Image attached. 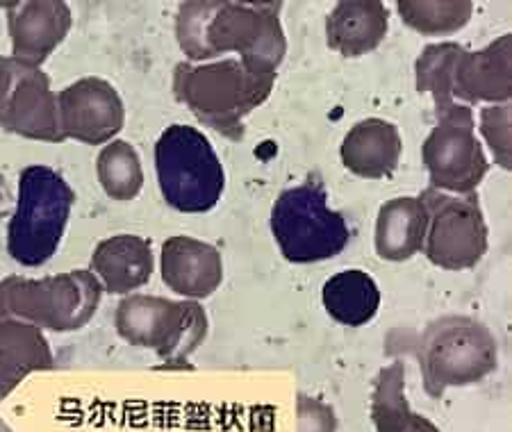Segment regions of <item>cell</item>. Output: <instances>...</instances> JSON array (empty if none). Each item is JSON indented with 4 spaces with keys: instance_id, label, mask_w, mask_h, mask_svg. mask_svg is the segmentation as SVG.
Wrapping results in <instances>:
<instances>
[{
    "instance_id": "19",
    "label": "cell",
    "mask_w": 512,
    "mask_h": 432,
    "mask_svg": "<svg viewBox=\"0 0 512 432\" xmlns=\"http://www.w3.org/2000/svg\"><path fill=\"white\" fill-rule=\"evenodd\" d=\"M428 212L421 198L403 196L387 201L376 216V253L387 262H406L424 251Z\"/></svg>"
},
{
    "instance_id": "20",
    "label": "cell",
    "mask_w": 512,
    "mask_h": 432,
    "mask_svg": "<svg viewBox=\"0 0 512 432\" xmlns=\"http://www.w3.org/2000/svg\"><path fill=\"white\" fill-rule=\"evenodd\" d=\"M55 369V357L41 328L19 319H0V398L32 371Z\"/></svg>"
},
{
    "instance_id": "25",
    "label": "cell",
    "mask_w": 512,
    "mask_h": 432,
    "mask_svg": "<svg viewBox=\"0 0 512 432\" xmlns=\"http://www.w3.org/2000/svg\"><path fill=\"white\" fill-rule=\"evenodd\" d=\"M462 51L460 44H431L424 48V53L417 57L415 64V80L417 91L421 94H431L435 101L437 114L451 110L456 101L451 98V76L453 64Z\"/></svg>"
},
{
    "instance_id": "5",
    "label": "cell",
    "mask_w": 512,
    "mask_h": 432,
    "mask_svg": "<svg viewBox=\"0 0 512 432\" xmlns=\"http://www.w3.org/2000/svg\"><path fill=\"white\" fill-rule=\"evenodd\" d=\"M158 185L173 210L210 212L226 189V171L210 139L192 126H169L155 144Z\"/></svg>"
},
{
    "instance_id": "7",
    "label": "cell",
    "mask_w": 512,
    "mask_h": 432,
    "mask_svg": "<svg viewBox=\"0 0 512 432\" xmlns=\"http://www.w3.org/2000/svg\"><path fill=\"white\" fill-rule=\"evenodd\" d=\"M271 232L280 253L292 264L333 260L349 246L351 230L342 212L328 207L319 180L285 189L271 210Z\"/></svg>"
},
{
    "instance_id": "4",
    "label": "cell",
    "mask_w": 512,
    "mask_h": 432,
    "mask_svg": "<svg viewBox=\"0 0 512 432\" xmlns=\"http://www.w3.org/2000/svg\"><path fill=\"white\" fill-rule=\"evenodd\" d=\"M101 298V280L87 269L39 280L10 276L0 282V319H19L53 332H73L94 319Z\"/></svg>"
},
{
    "instance_id": "23",
    "label": "cell",
    "mask_w": 512,
    "mask_h": 432,
    "mask_svg": "<svg viewBox=\"0 0 512 432\" xmlns=\"http://www.w3.org/2000/svg\"><path fill=\"white\" fill-rule=\"evenodd\" d=\"M396 10L419 35L437 37L465 28L474 14V5L469 0H399Z\"/></svg>"
},
{
    "instance_id": "29",
    "label": "cell",
    "mask_w": 512,
    "mask_h": 432,
    "mask_svg": "<svg viewBox=\"0 0 512 432\" xmlns=\"http://www.w3.org/2000/svg\"><path fill=\"white\" fill-rule=\"evenodd\" d=\"M14 205L16 203H14L10 182H7V178L0 173V221H3L7 214L14 212Z\"/></svg>"
},
{
    "instance_id": "24",
    "label": "cell",
    "mask_w": 512,
    "mask_h": 432,
    "mask_svg": "<svg viewBox=\"0 0 512 432\" xmlns=\"http://www.w3.org/2000/svg\"><path fill=\"white\" fill-rule=\"evenodd\" d=\"M98 180L114 201H132L144 187L142 160L128 141H110L96 162Z\"/></svg>"
},
{
    "instance_id": "11",
    "label": "cell",
    "mask_w": 512,
    "mask_h": 432,
    "mask_svg": "<svg viewBox=\"0 0 512 432\" xmlns=\"http://www.w3.org/2000/svg\"><path fill=\"white\" fill-rule=\"evenodd\" d=\"M57 110L66 139L87 146L112 141L126 123V107L110 82L103 78H82L57 94Z\"/></svg>"
},
{
    "instance_id": "27",
    "label": "cell",
    "mask_w": 512,
    "mask_h": 432,
    "mask_svg": "<svg viewBox=\"0 0 512 432\" xmlns=\"http://www.w3.org/2000/svg\"><path fill=\"white\" fill-rule=\"evenodd\" d=\"M299 414H301V432H335V414L328 405L315 401V398L301 396L299 398Z\"/></svg>"
},
{
    "instance_id": "8",
    "label": "cell",
    "mask_w": 512,
    "mask_h": 432,
    "mask_svg": "<svg viewBox=\"0 0 512 432\" xmlns=\"http://www.w3.org/2000/svg\"><path fill=\"white\" fill-rule=\"evenodd\" d=\"M117 332L130 346L151 348L160 360L183 362L208 335V314L194 301L126 296L114 314Z\"/></svg>"
},
{
    "instance_id": "9",
    "label": "cell",
    "mask_w": 512,
    "mask_h": 432,
    "mask_svg": "<svg viewBox=\"0 0 512 432\" xmlns=\"http://www.w3.org/2000/svg\"><path fill=\"white\" fill-rule=\"evenodd\" d=\"M419 198L428 212V260L447 271L474 269L487 253V223L476 194L449 196L428 187Z\"/></svg>"
},
{
    "instance_id": "2",
    "label": "cell",
    "mask_w": 512,
    "mask_h": 432,
    "mask_svg": "<svg viewBox=\"0 0 512 432\" xmlns=\"http://www.w3.org/2000/svg\"><path fill=\"white\" fill-rule=\"evenodd\" d=\"M274 85L276 73H255L239 60L180 62L173 71V96L203 126L235 144L246 135L244 119L267 101Z\"/></svg>"
},
{
    "instance_id": "22",
    "label": "cell",
    "mask_w": 512,
    "mask_h": 432,
    "mask_svg": "<svg viewBox=\"0 0 512 432\" xmlns=\"http://www.w3.org/2000/svg\"><path fill=\"white\" fill-rule=\"evenodd\" d=\"M321 301L326 312L337 323L349 328H360L378 314L381 307V289L369 273L349 269L335 273L321 289Z\"/></svg>"
},
{
    "instance_id": "14",
    "label": "cell",
    "mask_w": 512,
    "mask_h": 432,
    "mask_svg": "<svg viewBox=\"0 0 512 432\" xmlns=\"http://www.w3.org/2000/svg\"><path fill=\"white\" fill-rule=\"evenodd\" d=\"M451 98L460 105H506L512 98V35L494 39L483 51L462 48L451 76Z\"/></svg>"
},
{
    "instance_id": "12",
    "label": "cell",
    "mask_w": 512,
    "mask_h": 432,
    "mask_svg": "<svg viewBox=\"0 0 512 432\" xmlns=\"http://www.w3.org/2000/svg\"><path fill=\"white\" fill-rule=\"evenodd\" d=\"M73 16L62 0L14 3L7 12L12 62L21 69H39L69 35Z\"/></svg>"
},
{
    "instance_id": "21",
    "label": "cell",
    "mask_w": 512,
    "mask_h": 432,
    "mask_svg": "<svg viewBox=\"0 0 512 432\" xmlns=\"http://www.w3.org/2000/svg\"><path fill=\"white\" fill-rule=\"evenodd\" d=\"M371 421H374L376 432H440L433 421L421 417L410 407L403 362H392L374 378Z\"/></svg>"
},
{
    "instance_id": "18",
    "label": "cell",
    "mask_w": 512,
    "mask_h": 432,
    "mask_svg": "<svg viewBox=\"0 0 512 432\" xmlns=\"http://www.w3.org/2000/svg\"><path fill=\"white\" fill-rule=\"evenodd\" d=\"M155 257L151 242L135 235L103 239L92 255V273L101 280L105 292L128 296L144 287L153 276Z\"/></svg>"
},
{
    "instance_id": "1",
    "label": "cell",
    "mask_w": 512,
    "mask_h": 432,
    "mask_svg": "<svg viewBox=\"0 0 512 432\" xmlns=\"http://www.w3.org/2000/svg\"><path fill=\"white\" fill-rule=\"evenodd\" d=\"M280 7L283 3L189 0L178 7V44L192 62L237 53L251 71L276 73L287 53Z\"/></svg>"
},
{
    "instance_id": "15",
    "label": "cell",
    "mask_w": 512,
    "mask_h": 432,
    "mask_svg": "<svg viewBox=\"0 0 512 432\" xmlns=\"http://www.w3.org/2000/svg\"><path fill=\"white\" fill-rule=\"evenodd\" d=\"M162 280L173 294L208 298L224 282V260L212 244L194 237H171L162 246Z\"/></svg>"
},
{
    "instance_id": "26",
    "label": "cell",
    "mask_w": 512,
    "mask_h": 432,
    "mask_svg": "<svg viewBox=\"0 0 512 432\" xmlns=\"http://www.w3.org/2000/svg\"><path fill=\"white\" fill-rule=\"evenodd\" d=\"M483 137L494 155V162L503 169H512V139H510V105H490L481 112Z\"/></svg>"
},
{
    "instance_id": "13",
    "label": "cell",
    "mask_w": 512,
    "mask_h": 432,
    "mask_svg": "<svg viewBox=\"0 0 512 432\" xmlns=\"http://www.w3.org/2000/svg\"><path fill=\"white\" fill-rule=\"evenodd\" d=\"M0 128L14 135L62 144L66 139L51 78L41 69H16L14 87L0 112Z\"/></svg>"
},
{
    "instance_id": "10",
    "label": "cell",
    "mask_w": 512,
    "mask_h": 432,
    "mask_svg": "<svg viewBox=\"0 0 512 432\" xmlns=\"http://www.w3.org/2000/svg\"><path fill=\"white\" fill-rule=\"evenodd\" d=\"M440 123L426 137L421 155L431 176V187L449 194L467 196L490 171L481 141L474 132L472 107L456 103L451 110L437 114Z\"/></svg>"
},
{
    "instance_id": "28",
    "label": "cell",
    "mask_w": 512,
    "mask_h": 432,
    "mask_svg": "<svg viewBox=\"0 0 512 432\" xmlns=\"http://www.w3.org/2000/svg\"><path fill=\"white\" fill-rule=\"evenodd\" d=\"M16 69H19V66L12 62V57L0 55V112H3V105L7 101V96H10L12 87H14Z\"/></svg>"
},
{
    "instance_id": "6",
    "label": "cell",
    "mask_w": 512,
    "mask_h": 432,
    "mask_svg": "<svg viewBox=\"0 0 512 432\" xmlns=\"http://www.w3.org/2000/svg\"><path fill=\"white\" fill-rule=\"evenodd\" d=\"M419 364L428 396L440 398L449 387L481 382L497 369V337L472 317H442L421 335Z\"/></svg>"
},
{
    "instance_id": "3",
    "label": "cell",
    "mask_w": 512,
    "mask_h": 432,
    "mask_svg": "<svg viewBox=\"0 0 512 432\" xmlns=\"http://www.w3.org/2000/svg\"><path fill=\"white\" fill-rule=\"evenodd\" d=\"M76 203V191L51 166L32 164L21 171L7 251L23 267H41L57 253L66 223Z\"/></svg>"
},
{
    "instance_id": "16",
    "label": "cell",
    "mask_w": 512,
    "mask_h": 432,
    "mask_svg": "<svg viewBox=\"0 0 512 432\" xmlns=\"http://www.w3.org/2000/svg\"><path fill=\"white\" fill-rule=\"evenodd\" d=\"M342 164L365 180L390 178L403 155L399 128L385 119H362L346 132L340 148Z\"/></svg>"
},
{
    "instance_id": "17",
    "label": "cell",
    "mask_w": 512,
    "mask_h": 432,
    "mask_svg": "<svg viewBox=\"0 0 512 432\" xmlns=\"http://www.w3.org/2000/svg\"><path fill=\"white\" fill-rule=\"evenodd\" d=\"M390 12L378 0H342L326 19L330 51L344 57H362L376 51L387 37Z\"/></svg>"
}]
</instances>
